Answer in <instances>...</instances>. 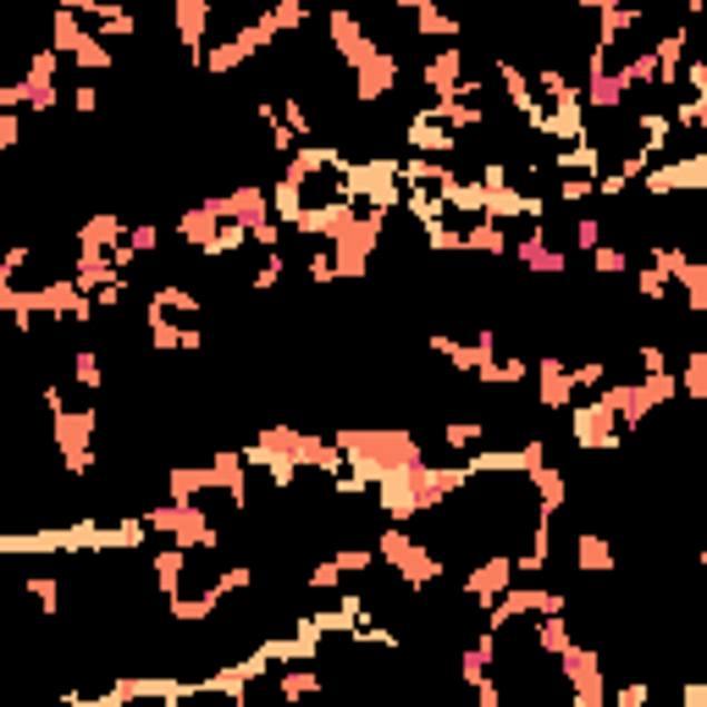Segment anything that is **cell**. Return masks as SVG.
<instances>
[{
  "instance_id": "obj_1",
  "label": "cell",
  "mask_w": 707,
  "mask_h": 707,
  "mask_svg": "<svg viewBox=\"0 0 707 707\" xmlns=\"http://www.w3.org/2000/svg\"><path fill=\"white\" fill-rule=\"evenodd\" d=\"M332 442H337V453H343V470H348L365 492L382 487V481H393V475H410L415 464H425L421 436L404 431V425H337Z\"/></svg>"
},
{
  "instance_id": "obj_2",
  "label": "cell",
  "mask_w": 707,
  "mask_h": 707,
  "mask_svg": "<svg viewBox=\"0 0 707 707\" xmlns=\"http://www.w3.org/2000/svg\"><path fill=\"white\" fill-rule=\"evenodd\" d=\"M387 222H393V216H382V210H354V216L337 227V238L326 244V249H332L337 283L371 277V261H376V249H382V238H387Z\"/></svg>"
},
{
  "instance_id": "obj_3",
  "label": "cell",
  "mask_w": 707,
  "mask_h": 707,
  "mask_svg": "<svg viewBox=\"0 0 707 707\" xmlns=\"http://www.w3.org/2000/svg\"><path fill=\"white\" fill-rule=\"evenodd\" d=\"M144 531H160L166 548H183V553H216L222 548V531L205 514V503H155V509H144Z\"/></svg>"
},
{
  "instance_id": "obj_4",
  "label": "cell",
  "mask_w": 707,
  "mask_h": 707,
  "mask_svg": "<svg viewBox=\"0 0 707 707\" xmlns=\"http://www.w3.org/2000/svg\"><path fill=\"white\" fill-rule=\"evenodd\" d=\"M95 436H100V410H95V404H78V410L67 404L61 415H50V442H56V453H61L67 481H84V475L100 464Z\"/></svg>"
},
{
  "instance_id": "obj_5",
  "label": "cell",
  "mask_w": 707,
  "mask_h": 707,
  "mask_svg": "<svg viewBox=\"0 0 707 707\" xmlns=\"http://www.w3.org/2000/svg\"><path fill=\"white\" fill-rule=\"evenodd\" d=\"M569 436H575V448H586V453H613V448L625 442V431H619L613 410H608L602 399L569 404Z\"/></svg>"
},
{
  "instance_id": "obj_6",
  "label": "cell",
  "mask_w": 707,
  "mask_h": 707,
  "mask_svg": "<svg viewBox=\"0 0 707 707\" xmlns=\"http://www.w3.org/2000/svg\"><path fill=\"white\" fill-rule=\"evenodd\" d=\"M641 188L652 194V199H669V194H703L707 188V155H686V160H675V155H664V160H652L647 166V177H641Z\"/></svg>"
},
{
  "instance_id": "obj_7",
  "label": "cell",
  "mask_w": 707,
  "mask_h": 707,
  "mask_svg": "<svg viewBox=\"0 0 707 707\" xmlns=\"http://www.w3.org/2000/svg\"><path fill=\"white\" fill-rule=\"evenodd\" d=\"M326 39H332V50H337V61H343L348 72H354V67H365L376 50H387V45H376V39H371V28H365L348 6H332V11H326Z\"/></svg>"
},
{
  "instance_id": "obj_8",
  "label": "cell",
  "mask_w": 707,
  "mask_h": 707,
  "mask_svg": "<svg viewBox=\"0 0 707 707\" xmlns=\"http://www.w3.org/2000/svg\"><path fill=\"white\" fill-rule=\"evenodd\" d=\"M144 326H149V354H205V326H183L171 321L155 298H144Z\"/></svg>"
},
{
  "instance_id": "obj_9",
  "label": "cell",
  "mask_w": 707,
  "mask_h": 707,
  "mask_svg": "<svg viewBox=\"0 0 707 707\" xmlns=\"http://www.w3.org/2000/svg\"><path fill=\"white\" fill-rule=\"evenodd\" d=\"M514 580H520V575H514V553H487L481 564H470V575L459 580V591H464V597L487 613V608H492V602L514 586Z\"/></svg>"
},
{
  "instance_id": "obj_10",
  "label": "cell",
  "mask_w": 707,
  "mask_h": 707,
  "mask_svg": "<svg viewBox=\"0 0 707 707\" xmlns=\"http://www.w3.org/2000/svg\"><path fill=\"white\" fill-rule=\"evenodd\" d=\"M210 17H216L210 0H171V28H177V45H183V56H188L194 67H199L205 50H210Z\"/></svg>"
},
{
  "instance_id": "obj_11",
  "label": "cell",
  "mask_w": 707,
  "mask_h": 707,
  "mask_svg": "<svg viewBox=\"0 0 707 707\" xmlns=\"http://www.w3.org/2000/svg\"><path fill=\"white\" fill-rule=\"evenodd\" d=\"M509 261H520L531 277H559L569 266V249H559L553 244V233H548V222H531V233L509 249Z\"/></svg>"
},
{
  "instance_id": "obj_12",
  "label": "cell",
  "mask_w": 707,
  "mask_h": 707,
  "mask_svg": "<svg viewBox=\"0 0 707 707\" xmlns=\"http://www.w3.org/2000/svg\"><path fill=\"white\" fill-rule=\"evenodd\" d=\"M348 84H354V106H382L399 89V56L393 50H376L365 67L348 72Z\"/></svg>"
},
{
  "instance_id": "obj_13",
  "label": "cell",
  "mask_w": 707,
  "mask_h": 707,
  "mask_svg": "<svg viewBox=\"0 0 707 707\" xmlns=\"http://www.w3.org/2000/svg\"><path fill=\"white\" fill-rule=\"evenodd\" d=\"M56 72H61V56L56 50H33L28 56V72H22V95H28V111H56L61 106V89H56Z\"/></svg>"
},
{
  "instance_id": "obj_14",
  "label": "cell",
  "mask_w": 707,
  "mask_h": 707,
  "mask_svg": "<svg viewBox=\"0 0 707 707\" xmlns=\"http://www.w3.org/2000/svg\"><path fill=\"white\" fill-rule=\"evenodd\" d=\"M492 72H498V84H503V100H509V111L520 117V122H531V134L542 128V117H548V106L537 100V89H531V78L509 61V56H498L492 61Z\"/></svg>"
},
{
  "instance_id": "obj_15",
  "label": "cell",
  "mask_w": 707,
  "mask_h": 707,
  "mask_svg": "<svg viewBox=\"0 0 707 707\" xmlns=\"http://www.w3.org/2000/svg\"><path fill=\"white\" fill-rule=\"evenodd\" d=\"M210 475H216V492H227V503L238 509V514H249V464H244V453L238 448H210Z\"/></svg>"
},
{
  "instance_id": "obj_16",
  "label": "cell",
  "mask_w": 707,
  "mask_h": 707,
  "mask_svg": "<svg viewBox=\"0 0 707 707\" xmlns=\"http://www.w3.org/2000/svg\"><path fill=\"white\" fill-rule=\"evenodd\" d=\"M421 84L431 100H453L459 95V84H464V45H442V50H431L421 67Z\"/></svg>"
},
{
  "instance_id": "obj_17",
  "label": "cell",
  "mask_w": 707,
  "mask_h": 707,
  "mask_svg": "<svg viewBox=\"0 0 707 707\" xmlns=\"http://www.w3.org/2000/svg\"><path fill=\"white\" fill-rule=\"evenodd\" d=\"M404 149H410L415 160H442V155L459 149V139H453V134L431 117V106H425V111H415V117L404 122Z\"/></svg>"
},
{
  "instance_id": "obj_18",
  "label": "cell",
  "mask_w": 707,
  "mask_h": 707,
  "mask_svg": "<svg viewBox=\"0 0 707 707\" xmlns=\"http://www.w3.org/2000/svg\"><path fill=\"white\" fill-rule=\"evenodd\" d=\"M537 404L548 415H559L575 404V382H569V360L564 354H537Z\"/></svg>"
},
{
  "instance_id": "obj_19",
  "label": "cell",
  "mask_w": 707,
  "mask_h": 707,
  "mask_svg": "<svg viewBox=\"0 0 707 707\" xmlns=\"http://www.w3.org/2000/svg\"><path fill=\"white\" fill-rule=\"evenodd\" d=\"M222 222H238V227H261V222H277L272 216V199H266V183H238L222 194Z\"/></svg>"
},
{
  "instance_id": "obj_20",
  "label": "cell",
  "mask_w": 707,
  "mask_h": 707,
  "mask_svg": "<svg viewBox=\"0 0 707 707\" xmlns=\"http://www.w3.org/2000/svg\"><path fill=\"white\" fill-rule=\"evenodd\" d=\"M608 410H613V421H619V431H641V421L652 415V404H647V393H641V382H608L602 393H597Z\"/></svg>"
},
{
  "instance_id": "obj_21",
  "label": "cell",
  "mask_w": 707,
  "mask_h": 707,
  "mask_svg": "<svg viewBox=\"0 0 707 707\" xmlns=\"http://www.w3.org/2000/svg\"><path fill=\"white\" fill-rule=\"evenodd\" d=\"M122 238H128V222H122L117 210H95V216H84V222H78V233H72V244H78V249H100V255L122 249Z\"/></svg>"
},
{
  "instance_id": "obj_22",
  "label": "cell",
  "mask_w": 707,
  "mask_h": 707,
  "mask_svg": "<svg viewBox=\"0 0 707 707\" xmlns=\"http://www.w3.org/2000/svg\"><path fill=\"white\" fill-rule=\"evenodd\" d=\"M337 155H343V149H332V144H298V149L287 155L283 177L287 183H298V188H310V183H321V171L337 166Z\"/></svg>"
},
{
  "instance_id": "obj_23",
  "label": "cell",
  "mask_w": 707,
  "mask_h": 707,
  "mask_svg": "<svg viewBox=\"0 0 707 707\" xmlns=\"http://www.w3.org/2000/svg\"><path fill=\"white\" fill-rule=\"evenodd\" d=\"M569 559H575V575H613L619 569V553H613V542L602 531H575Z\"/></svg>"
},
{
  "instance_id": "obj_24",
  "label": "cell",
  "mask_w": 707,
  "mask_h": 707,
  "mask_svg": "<svg viewBox=\"0 0 707 707\" xmlns=\"http://www.w3.org/2000/svg\"><path fill=\"white\" fill-rule=\"evenodd\" d=\"M205 492H216L210 464H171L166 470V503H199Z\"/></svg>"
},
{
  "instance_id": "obj_25",
  "label": "cell",
  "mask_w": 707,
  "mask_h": 707,
  "mask_svg": "<svg viewBox=\"0 0 707 707\" xmlns=\"http://www.w3.org/2000/svg\"><path fill=\"white\" fill-rule=\"evenodd\" d=\"M84 39H89V28H84V17H78V11H72L67 0H61V6L50 11V33H45V50H56V56L67 61V56H72V50L84 45Z\"/></svg>"
},
{
  "instance_id": "obj_26",
  "label": "cell",
  "mask_w": 707,
  "mask_h": 707,
  "mask_svg": "<svg viewBox=\"0 0 707 707\" xmlns=\"http://www.w3.org/2000/svg\"><path fill=\"white\" fill-rule=\"evenodd\" d=\"M459 244H464V255H492V261H509V249H514V238L498 222H464Z\"/></svg>"
},
{
  "instance_id": "obj_27",
  "label": "cell",
  "mask_w": 707,
  "mask_h": 707,
  "mask_svg": "<svg viewBox=\"0 0 707 707\" xmlns=\"http://www.w3.org/2000/svg\"><path fill=\"white\" fill-rule=\"evenodd\" d=\"M272 697L287 707H304V703H315L321 697V675L310 669V664H287L283 675H277V686H272Z\"/></svg>"
},
{
  "instance_id": "obj_28",
  "label": "cell",
  "mask_w": 707,
  "mask_h": 707,
  "mask_svg": "<svg viewBox=\"0 0 707 707\" xmlns=\"http://www.w3.org/2000/svg\"><path fill=\"white\" fill-rule=\"evenodd\" d=\"M216 608H222V597H216L210 586H199L194 597H188V591L166 597V619H171V625H205V619H216Z\"/></svg>"
},
{
  "instance_id": "obj_29",
  "label": "cell",
  "mask_w": 707,
  "mask_h": 707,
  "mask_svg": "<svg viewBox=\"0 0 707 707\" xmlns=\"http://www.w3.org/2000/svg\"><path fill=\"white\" fill-rule=\"evenodd\" d=\"M526 481H531V498H537L542 514H559V509L569 503V475L559 470V464H542V470H531Z\"/></svg>"
},
{
  "instance_id": "obj_30",
  "label": "cell",
  "mask_w": 707,
  "mask_h": 707,
  "mask_svg": "<svg viewBox=\"0 0 707 707\" xmlns=\"http://www.w3.org/2000/svg\"><path fill=\"white\" fill-rule=\"evenodd\" d=\"M78 293H100L106 283H117V266H111V255H100V249H78V261H72V272H67Z\"/></svg>"
},
{
  "instance_id": "obj_31",
  "label": "cell",
  "mask_w": 707,
  "mask_h": 707,
  "mask_svg": "<svg viewBox=\"0 0 707 707\" xmlns=\"http://www.w3.org/2000/svg\"><path fill=\"white\" fill-rule=\"evenodd\" d=\"M625 95H630V84L619 78V67H608V78H597V84L580 89V111H619Z\"/></svg>"
},
{
  "instance_id": "obj_32",
  "label": "cell",
  "mask_w": 707,
  "mask_h": 707,
  "mask_svg": "<svg viewBox=\"0 0 707 707\" xmlns=\"http://www.w3.org/2000/svg\"><path fill=\"white\" fill-rule=\"evenodd\" d=\"M149 575H155V591H160V597H177L183 580H188V553H183V548H160V553L149 559Z\"/></svg>"
},
{
  "instance_id": "obj_33",
  "label": "cell",
  "mask_w": 707,
  "mask_h": 707,
  "mask_svg": "<svg viewBox=\"0 0 707 707\" xmlns=\"http://www.w3.org/2000/svg\"><path fill=\"white\" fill-rule=\"evenodd\" d=\"M526 376H531V360H526V354H498L492 365H481V371H475V382H481V387H520Z\"/></svg>"
},
{
  "instance_id": "obj_34",
  "label": "cell",
  "mask_w": 707,
  "mask_h": 707,
  "mask_svg": "<svg viewBox=\"0 0 707 707\" xmlns=\"http://www.w3.org/2000/svg\"><path fill=\"white\" fill-rule=\"evenodd\" d=\"M399 6L415 17V33H421V39H459V22H453V17H442L431 0H399Z\"/></svg>"
},
{
  "instance_id": "obj_35",
  "label": "cell",
  "mask_w": 707,
  "mask_h": 707,
  "mask_svg": "<svg viewBox=\"0 0 707 707\" xmlns=\"http://www.w3.org/2000/svg\"><path fill=\"white\" fill-rule=\"evenodd\" d=\"M216 227H222V222H210V216H205L199 205H188V210L177 216V238H183L188 249H199V255L210 249V238H216Z\"/></svg>"
},
{
  "instance_id": "obj_36",
  "label": "cell",
  "mask_w": 707,
  "mask_h": 707,
  "mask_svg": "<svg viewBox=\"0 0 707 707\" xmlns=\"http://www.w3.org/2000/svg\"><path fill=\"white\" fill-rule=\"evenodd\" d=\"M669 283H680V293H686V310L691 315H707V266L703 261H686Z\"/></svg>"
},
{
  "instance_id": "obj_37",
  "label": "cell",
  "mask_w": 707,
  "mask_h": 707,
  "mask_svg": "<svg viewBox=\"0 0 707 707\" xmlns=\"http://www.w3.org/2000/svg\"><path fill=\"white\" fill-rule=\"evenodd\" d=\"M72 382H78L84 393H100V387H106V365H100V348H95V343L72 348Z\"/></svg>"
},
{
  "instance_id": "obj_38",
  "label": "cell",
  "mask_w": 707,
  "mask_h": 707,
  "mask_svg": "<svg viewBox=\"0 0 707 707\" xmlns=\"http://www.w3.org/2000/svg\"><path fill=\"white\" fill-rule=\"evenodd\" d=\"M569 641H575V630H569L564 613H548V619H537V652H542V658H559Z\"/></svg>"
},
{
  "instance_id": "obj_39",
  "label": "cell",
  "mask_w": 707,
  "mask_h": 707,
  "mask_svg": "<svg viewBox=\"0 0 707 707\" xmlns=\"http://www.w3.org/2000/svg\"><path fill=\"white\" fill-rule=\"evenodd\" d=\"M487 442V421H448L442 425V448L448 453H475Z\"/></svg>"
},
{
  "instance_id": "obj_40",
  "label": "cell",
  "mask_w": 707,
  "mask_h": 707,
  "mask_svg": "<svg viewBox=\"0 0 707 707\" xmlns=\"http://www.w3.org/2000/svg\"><path fill=\"white\" fill-rule=\"evenodd\" d=\"M675 387H680V399H707V348H691L686 354V371L675 376Z\"/></svg>"
},
{
  "instance_id": "obj_41",
  "label": "cell",
  "mask_w": 707,
  "mask_h": 707,
  "mask_svg": "<svg viewBox=\"0 0 707 707\" xmlns=\"http://www.w3.org/2000/svg\"><path fill=\"white\" fill-rule=\"evenodd\" d=\"M67 61H72L78 72H111V67H117V50H111V45H100V39L89 33V39H84Z\"/></svg>"
},
{
  "instance_id": "obj_42",
  "label": "cell",
  "mask_w": 707,
  "mask_h": 707,
  "mask_svg": "<svg viewBox=\"0 0 707 707\" xmlns=\"http://www.w3.org/2000/svg\"><path fill=\"white\" fill-rule=\"evenodd\" d=\"M149 298H155V304H160L166 315H199V310H205L194 287H177V283H160L155 293H149Z\"/></svg>"
},
{
  "instance_id": "obj_43",
  "label": "cell",
  "mask_w": 707,
  "mask_h": 707,
  "mask_svg": "<svg viewBox=\"0 0 707 707\" xmlns=\"http://www.w3.org/2000/svg\"><path fill=\"white\" fill-rule=\"evenodd\" d=\"M569 382H575V393H602L613 376H608V360H602V354H591V360L569 365Z\"/></svg>"
},
{
  "instance_id": "obj_44",
  "label": "cell",
  "mask_w": 707,
  "mask_h": 707,
  "mask_svg": "<svg viewBox=\"0 0 707 707\" xmlns=\"http://www.w3.org/2000/svg\"><path fill=\"white\" fill-rule=\"evenodd\" d=\"M22 591L45 608V619H56V613H61V575H28V580H22Z\"/></svg>"
},
{
  "instance_id": "obj_45",
  "label": "cell",
  "mask_w": 707,
  "mask_h": 707,
  "mask_svg": "<svg viewBox=\"0 0 707 707\" xmlns=\"http://www.w3.org/2000/svg\"><path fill=\"white\" fill-rule=\"evenodd\" d=\"M266 199H272V216H277V222H293V216L304 210V188L287 183V177H277V183L266 188Z\"/></svg>"
},
{
  "instance_id": "obj_46",
  "label": "cell",
  "mask_w": 707,
  "mask_h": 707,
  "mask_svg": "<svg viewBox=\"0 0 707 707\" xmlns=\"http://www.w3.org/2000/svg\"><path fill=\"white\" fill-rule=\"evenodd\" d=\"M266 22H272L277 39H283V33H298V28L310 22V6H304V0H277V6L266 11Z\"/></svg>"
},
{
  "instance_id": "obj_47",
  "label": "cell",
  "mask_w": 707,
  "mask_h": 707,
  "mask_svg": "<svg viewBox=\"0 0 707 707\" xmlns=\"http://www.w3.org/2000/svg\"><path fill=\"white\" fill-rule=\"evenodd\" d=\"M619 78L630 89H658V67H652V50H636L630 61H619Z\"/></svg>"
},
{
  "instance_id": "obj_48",
  "label": "cell",
  "mask_w": 707,
  "mask_h": 707,
  "mask_svg": "<svg viewBox=\"0 0 707 707\" xmlns=\"http://www.w3.org/2000/svg\"><path fill=\"white\" fill-rule=\"evenodd\" d=\"M244 244H249V227L222 222V227H216V238H210V249H205V261H227V255H238Z\"/></svg>"
},
{
  "instance_id": "obj_49",
  "label": "cell",
  "mask_w": 707,
  "mask_h": 707,
  "mask_svg": "<svg viewBox=\"0 0 707 707\" xmlns=\"http://www.w3.org/2000/svg\"><path fill=\"white\" fill-rule=\"evenodd\" d=\"M669 277H664V272H658V266H641V272H636V293H641V304H652V310H664V304H669Z\"/></svg>"
},
{
  "instance_id": "obj_50",
  "label": "cell",
  "mask_w": 707,
  "mask_h": 707,
  "mask_svg": "<svg viewBox=\"0 0 707 707\" xmlns=\"http://www.w3.org/2000/svg\"><path fill=\"white\" fill-rule=\"evenodd\" d=\"M569 238H575L580 255L602 249V244H608V238H602V216H575V222H569Z\"/></svg>"
},
{
  "instance_id": "obj_51",
  "label": "cell",
  "mask_w": 707,
  "mask_h": 707,
  "mask_svg": "<svg viewBox=\"0 0 707 707\" xmlns=\"http://www.w3.org/2000/svg\"><path fill=\"white\" fill-rule=\"evenodd\" d=\"M591 272H597V277H625V272H630V249H619V244L591 249Z\"/></svg>"
},
{
  "instance_id": "obj_52",
  "label": "cell",
  "mask_w": 707,
  "mask_h": 707,
  "mask_svg": "<svg viewBox=\"0 0 707 707\" xmlns=\"http://www.w3.org/2000/svg\"><path fill=\"white\" fill-rule=\"evenodd\" d=\"M641 393H647V404H652V410L675 404V399H680V387H675V371H664V376H641Z\"/></svg>"
},
{
  "instance_id": "obj_53",
  "label": "cell",
  "mask_w": 707,
  "mask_h": 707,
  "mask_svg": "<svg viewBox=\"0 0 707 707\" xmlns=\"http://www.w3.org/2000/svg\"><path fill=\"white\" fill-rule=\"evenodd\" d=\"M332 564L343 569V580H348V575H365V569H376V548H337Z\"/></svg>"
},
{
  "instance_id": "obj_54",
  "label": "cell",
  "mask_w": 707,
  "mask_h": 707,
  "mask_svg": "<svg viewBox=\"0 0 707 707\" xmlns=\"http://www.w3.org/2000/svg\"><path fill=\"white\" fill-rule=\"evenodd\" d=\"M134 255H155L160 249V227L155 222H128V238H122Z\"/></svg>"
},
{
  "instance_id": "obj_55",
  "label": "cell",
  "mask_w": 707,
  "mask_h": 707,
  "mask_svg": "<svg viewBox=\"0 0 707 707\" xmlns=\"http://www.w3.org/2000/svg\"><path fill=\"white\" fill-rule=\"evenodd\" d=\"M564 205H586V199H597V177H559V188H553Z\"/></svg>"
},
{
  "instance_id": "obj_56",
  "label": "cell",
  "mask_w": 707,
  "mask_h": 707,
  "mask_svg": "<svg viewBox=\"0 0 707 707\" xmlns=\"http://www.w3.org/2000/svg\"><path fill=\"white\" fill-rule=\"evenodd\" d=\"M283 272H287V261H283V249H277V255H266V261L255 266V277H249V287H255V293H266V287H277V283H283Z\"/></svg>"
},
{
  "instance_id": "obj_57",
  "label": "cell",
  "mask_w": 707,
  "mask_h": 707,
  "mask_svg": "<svg viewBox=\"0 0 707 707\" xmlns=\"http://www.w3.org/2000/svg\"><path fill=\"white\" fill-rule=\"evenodd\" d=\"M310 591H343V569L332 564V559H321V564H310Z\"/></svg>"
},
{
  "instance_id": "obj_58",
  "label": "cell",
  "mask_w": 707,
  "mask_h": 707,
  "mask_svg": "<svg viewBox=\"0 0 707 707\" xmlns=\"http://www.w3.org/2000/svg\"><path fill=\"white\" fill-rule=\"evenodd\" d=\"M636 365H641V376H664V371H669V348L641 343V348H636Z\"/></svg>"
},
{
  "instance_id": "obj_59",
  "label": "cell",
  "mask_w": 707,
  "mask_h": 707,
  "mask_svg": "<svg viewBox=\"0 0 707 707\" xmlns=\"http://www.w3.org/2000/svg\"><path fill=\"white\" fill-rule=\"evenodd\" d=\"M608 703H613V707H647V703H652V686H647V680H625Z\"/></svg>"
},
{
  "instance_id": "obj_60",
  "label": "cell",
  "mask_w": 707,
  "mask_h": 707,
  "mask_svg": "<svg viewBox=\"0 0 707 707\" xmlns=\"http://www.w3.org/2000/svg\"><path fill=\"white\" fill-rule=\"evenodd\" d=\"M304 272H310V287H326V283H337V272H332V249H315Z\"/></svg>"
},
{
  "instance_id": "obj_61",
  "label": "cell",
  "mask_w": 707,
  "mask_h": 707,
  "mask_svg": "<svg viewBox=\"0 0 707 707\" xmlns=\"http://www.w3.org/2000/svg\"><path fill=\"white\" fill-rule=\"evenodd\" d=\"M72 111H78V117H95V111H100V89H95V84H78V89H72Z\"/></svg>"
},
{
  "instance_id": "obj_62",
  "label": "cell",
  "mask_w": 707,
  "mask_h": 707,
  "mask_svg": "<svg viewBox=\"0 0 707 707\" xmlns=\"http://www.w3.org/2000/svg\"><path fill=\"white\" fill-rule=\"evenodd\" d=\"M17 144H22V117L0 111V149H17Z\"/></svg>"
},
{
  "instance_id": "obj_63",
  "label": "cell",
  "mask_w": 707,
  "mask_h": 707,
  "mask_svg": "<svg viewBox=\"0 0 707 707\" xmlns=\"http://www.w3.org/2000/svg\"><path fill=\"white\" fill-rule=\"evenodd\" d=\"M22 106H28L22 84H0V111H22Z\"/></svg>"
},
{
  "instance_id": "obj_64",
  "label": "cell",
  "mask_w": 707,
  "mask_h": 707,
  "mask_svg": "<svg viewBox=\"0 0 707 707\" xmlns=\"http://www.w3.org/2000/svg\"><path fill=\"white\" fill-rule=\"evenodd\" d=\"M680 707H707V680H686V691H680Z\"/></svg>"
}]
</instances>
